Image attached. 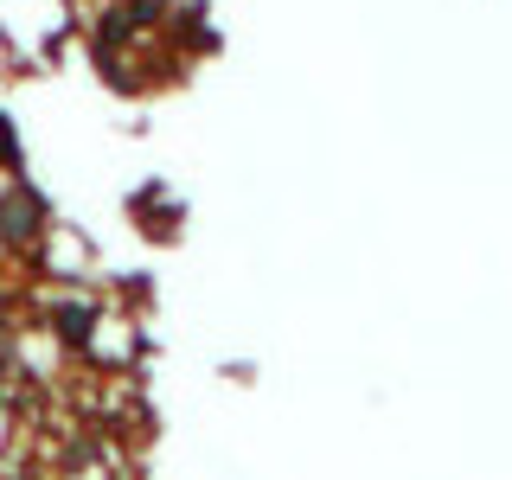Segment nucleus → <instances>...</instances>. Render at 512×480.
<instances>
[{"label": "nucleus", "instance_id": "f257e3e1", "mask_svg": "<svg viewBox=\"0 0 512 480\" xmlns=\"http://www.w3.org/2000/svg\"><path fill=\"white\" fill-rule=\"evenodd\" d=\"M0 160H13V135H7V128H0Z\"/></svg>", "mask_w": 512, "mask_h": 480}]
</instances>
